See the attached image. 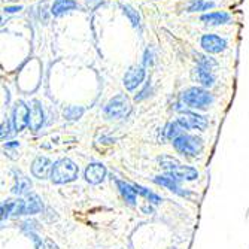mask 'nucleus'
Instances as JSON below:
<instances>
[{
    "label": "nucleus",
    "instance_id": "nucleus-2",
    "mask_svg": "<svg viewBox=\"0 0 249 249\" xmlns=\"http://www.w3.org/2000/svg\"><path fill=\"white\" fill-rule=\"evenodd\" d=\"M182 102L193 109H206L213 103V96L201 87H191L184 91Z\"/></svg>",
    "mask_w": 249,
    "mask_h": 249
},
{
    "label": "nucleus",
    "instance_id": "nucleus-20",
    "mask_svg": "<svg viewBox=\"0 0 249 249\" xmlns=\"http://www.w3.org/2000/svg\"><path fill=\"white\" fill-rule=\"evenodd\" d=\"M194 76L203 87H212L215 82V76L212 75V72L203 69L200 66H197V69L194 71Z\"/></svg>",
    "mask_w": 249,
    "mask_h": 249
},
{
    "label": "nucleus",
    "instance_id": "nucleus-22",
    "mask_svg": "<svg viewBox=\"0 0 249 249\" xmlns=\"http://www.w3.org/2000/svg\"><path fill=\"white\" fill-rule=\"evenodd\" d=\"M184 130H185V128L178 123V120H176L175 123L167 124V125H166V128H164L166 139H169V141H175L176 138H179V136H182V134H184Z\"/></svg>",
    "mask_w": 249,
    "mask_h": 249
},
{
    "label": "nucleus",
    "instance_id": "nucleus-12",
    "mask_svg": "<svg viewBox=\"0 0 249 249\" xmlns=\"http://www.w3.org/2000/svg\"><path fill=\"white\" fill-rule=\"evenodd\" d=\"M154 182H155V184H158V185H161V187L169 188L172 193L179 194V196H182V197H185V196H191V193H188V191H182V188H180V187L178 185V182H179L178 179H175V178H172V176H169V175L155 176V178H154Z\"/></svg>",
    "mask_w": 249,
    "mask_h": 249
},
{
    "label": "nucleus",
    "instance_id": "nucleus-18",
    "mask_svg": "<svg viewBox=\"0 0 249 249\" xmlns=\"http://www.w3.org/2000/svg\"><path fill=\"white\" fill-rule=\"evenodd\" d=\"M76 8H78V3L75 0H55L51 8V14L55 17H61L63 14L69 12L72 9H76Z\"/></svg>",
    "mask_w": 249,
    "mask_h": 249
},
{
    "label": "nucleus",
    "instance_id": "nucleus-1",
    "mask_svg": "<svg viewBox=\"0 0 249 249\" xmlns=\"http://www.w3.org/2000/svg\"><path fill=\"white\" fill-rule=\"evenodd\" d=\"M79 167L71 160V158H60L53 166L51 180L57 185L61 184H69L78 178Z\"/></svg>",
    "mask_w": 249,
    "mask_h": 249
},
{
    "label": "nucleus",
    "instance_id": "nucleus-17",
    "mask_svg": "<svg viewBox=\"0 0 249 249\" xmlns=\"http://www.w3.org/2000/svg\"><path fill=\"white\" fill-rule=\"evenodd\" d=\"M43 211V201L37 194H29L24 206V215H36Z\"/></svg>",
    "mask_w": 249,
    "mask_h": 249
},
{
    "label": "nucleus",
    "instance_id": "nucleus-15",
    "mask_svg": "<svg viewBox=\"0 0 249 249\" xmlns=\"http://www.w3.org/2000/svg\"><path fill=\"white\" fill-rule=\"evenodd\" d=\"M43 124V109L40 106V103L37 100L32 102V107H30V121L29 125L33 131H37Z\"/></svg>",
    "mask_w": 249,
    "mask_h": 249
},
{
    "label": "nucleus",
    "instance_id": "nucleus-7",
    "mask_svg": "<svg viewBox=\"0 0 249 249\" xmlns=\"http://www.w3.org/2000/svg\"><path fill=\"white\" fill-rule=\"evenodd\" d=\"M53 166H54V164L51 163V160H50L48 157H42V155H39V157L35 158L33 163H32V175H33L35 178L40 179V180L48 179V178H51Z\"/></svg>",
    "mask_w": 249,
    "mask_h": 249
},
{
    "label": "nucleus",
    "instance_id": "nucleus-11",
    "mask_svg": "<svg viewBox=\"0 0 249 249\" xmlns=\"http://www.w3.org/2000/svg\"><path fill=\"white\" fill-rule=\"evenodd\" d=\"M145 79V69L143 67H131L130 71H127L124 76V87L128 91H133L134 88H138Z\"/></svg>",
    "mask_w": 249,
    "mask_h": 249
},
{
    "label": "nucleus",
    "instance_id": "nucleus-21",
    "mask_svg": "<svg viewBox=\"0 0 249 249\" xmlns=\"http://www.w3.org/2000/svg\"><path fill=\"white\" fill-rule=\"evenodd\" d=\"M133 187H134V190H136V194H141L142 197H145V198L148 200V203H152V205H160V203H161V197H160V196H157V194H154V193L149 191L148 188H145V187H142V185H139V184H134Z\"/></svg>",
    "mask_w": 249,
    "mask_h": 249
},
{
    "label": "nucleus",
    "instance_id": "nucleus-5",
    "mask_svg": "<svg viewBox=\"0 0 249 249\" xmlns=\"http://www.w3.org/2000/svg\"><path fill=\"white\" fill-rule=\"evenodd\" d=\"M30 121V109L24 102H17L14 110H12V124H14V130L17 133L24 130L26 125H29Z\"/></svg>",
    "mask_w": 249,
    "mask_h": 249
},
{
    "label": "nucleus",
    "instance_id": "nucleus-26",
    "mask_svg": "<svg viewBox=\"0 0 249 249\" xmlns=\"http://www.w3.org/2000/svg\"><path fill=\"white\" fill-rule=\"evenodd\" d=\"M121 8H123L124 14L130 18L133 27H138V26H139V22H141V18H139L138 11H134V9H133L131 6H128V5H121Z\"/></svg>",
    "mask_w": 249,
    "mask_h": 249
},
{
    "label": "nucleus",
    "instance_id": "nucleus-10",
    "mask_svg": "<svg viewBox=\"0 0 249 249\" xmlns=\"http://www.w3.org/2000/svg\"><path fill=\"white\" fill-rule=\"evenodd\" d=\"M106 178V167L102 163H91L85 169V179L88 184L97 185L103 182Z\"/></svg>",
    "mask_w": 249,
    "mask_h": 249
},
{
    "label": "nucleus",
    "instance_id": "nucleus-30",
    "mask_svg": "<svg viewBox=\"0 0 249 249\" xmlns=\"http://www.w3.org/2000/svg\"><path fill=\"white\" fill-rule=\"evenodd\" d=\"M6 12H17V11H21V6H8L5 8Z\"/></svg>",
    "mask_w": 249,
    "mask_h": 249
},
{
    "label": "nucleus",
    "instance_id": "nucleus-6",
    "mask_svg": "<svg viewBox=\"0 0 249 249\" xmlns=\"http://www.w3.org/2000/svg\"><path fill=\"white\" fill-rule=\"evenodd\" d=\"M178 123L182 125L185 130H206L208 127V120L203 117V115H198V114H194V112H185L182 114L179 118H178Z\"/></svg>",
    "mask_w": 249,
    "mask_h": 249
},
{
    "label": "nucleus",
    "instance_id": "nucleus-13",
    "mask_svg": "<svg viewBox=\"0 0 249 249\" xmlns=\"http://www.w3.org/2000/svg\"><path fill=\"white\" fill-rule=\"evenodd\" d=\"M178 180H194L198 178V172L194 169V167H190V166H184V164H179L175 170L166 173Z\"/></svg>",
    "mask_w": 249,
    "mask_h": 249
},
{
    "label": "nucleus",
    "instance_id": "nucleus-9",
    "mask_svg": "<svg viewBox=\"0 0 249 249\" xmlns=\"http://www.w3.org/2000/svg\"><path fill=\"white\" fill-rule=\"evenodd\" d=\"M24 206L26 201L24 200H5L2 203V221H5L9 216H18V215H24Z\"/></svg>",
    "mask_w": 249,
    "mask_h": 249
},
{
    "label": "nucleus",
    "instance_id": "nucleus-31",
    "mask_svg": "<svg viewBox=\"0 0 249 249\" xmlns=\"http://www.w3.org/2000/svg\"><path fill=\"white\" fill-rule=\"evenodd\" d=\"M45 243H47V245L50 246V249H58V248H57V245H55V243H53V240H51V239H47V240H45Z\"/></svg>",
    "mask_w": 249,
    "mask_h": 249
},
{
    "label": "nucleus",
    "instance_id": "nucleus-27",
    "mask_svg": "<svg viewBox=\"0 0 249 249\" xmlns=\"http://www.w3.org/2000/svg\"><path fill=\"white\" fill-rule=\"evenodd\" d=\"M82 109H78V107H69L64 110V115L69 118V120H78L81 115H82Z\"/></svg>",
    "mask_w": 249,
    "mask_h": 249
},
{
    "label": "nucleus",
    "instance_id": "nucleus-3",
    "mask_svg": "<svg viewBox=\"0 0 249 249\" xmlns=\"http://www.w3.org/2000/svg\"><path fill=\"white\" fill-rule=\"evenodd\" d=\"M172 143H173V148L179 154L187 155V157H196L203 151V141L200 138H196V136H190V134L179 136Z\"/></svg>",
    "mask_w": 249,
    "mask_h": 249
},
{
    "label": "nucleus",
    "instance_id": "nucleus-24",
    "mask_svg": "<svg viewBox=\"0 0 249 249\" xmlns=\"http://www.w3.org/2000/svg\"><path fill=\"white\" fill-rule=\"evenodd\" d=\"M196 61L198 63L200 67H203V69H206L209 72H212L216 67V61L213 58L206 57V55H201V54H196Z\"/></svg>",
    "mask_w": 249,
    "mask_h": 249
},
{
    "label": "nucleus",
    "instance_id": "nucleus-25",
    "mask_svg": "<svg viewBox=\"0 0 249 249\" xmlns=\"http://www.w3.org/2000/svg\"><path fill=\"white\" fill-rule=\"evenodd\" d=\"M213 2L212 0H194L191 3V6L188 8L190 12H197V11H206V9H211L213 8Z\"/></svg>",
    "mask_w": 249,
    "mask_h": 249
},
{
    "label": "nucleus",
    "instance_id": "nucleus-19",
    "mask_svg": "<svg viewBox=\"0 0 249 249\" xmlns=\"http://www.w3.org/2000/svg\"><path fill=\"white\" fill-rule=\"evenodd\" d=\"M117 187H118L123 198L128 203L130 206H134L136 205V190H134V187L124 182V180H120V179H117Z\"/></svg>",
    "mask_w": 249,
    "mask_h": 249
},
{
    "label": "nucleus",
    "instance_id": "nucleus-28",
    "mask_svg": "<svg viewBox=\"0 0 249 249\" xmlns=\"http://www.w3.org/2000/svg\"><path fill=\"white\" fill-rule=\"evenodd\" d=\"M29 236H30V239L33 240V245H35V248L36 249H45V245H43V242H42V239H39V236L36 234V233H29Z\"/></svg>",
    "mask_w": 249,
    "mask_h": 249
},
{
    "label": "nucleus",
    "instance_id": "nucleus-16",
    "mask_svg": "<svg viewBox=\"0 0 249 249\" xmlns=\"http://www.w3.org/2000/svg\"><path fill=\"white\" fill-rule=\"evenodd\" d=\"M200 19L208 26H221V24H227V22H230L231 18L227 12H211L206 15H201Z\"/></svg>",
    "mask_w": 249,
    "mask_h": 249
},
{
    "label": "nucleus",
    "instance_id": "nucleus-14",
    "mask_svg": "<svg viewBox=\"0 0 249 249\" xmlns=\"http://www.w3.org/2000/svg\"><path fill=\"white\" fill-rule=\"evenodd\" d=\"M15 173V184L12 187V193L17 194V196H26L30 193L32 190V180L26 176L22 175L21 172H14Z\"/></svg>",
    "mask_w": 249,
    "mask_h": 249
},
{
    "label": "nucleus",
    "instance_id": "nucleus-29",
    "mask_svg": "<svg viewBox=\"0 0 249 249\" xmlns=\"http://www.w3.org/2000/svg\"><path fill=\"white\" fill-rule=\"evenodd\" d=\"M9 128H11V121H3L2 123V141H5L8 136L11 134V131H9Z\"/></svg>",
    "mask_w": 249,
    "mask_h": 249
},
{
    "label": "nucleus",
    "instance_id": "nucleus-4",
    "mask_svg": "<svg viewBox=\"0 0 249 249\" xmlns=\"http://www.w3.org/2000/svg\"><path fill=\"white\" fill-rule=\"evenodd\" d=\"M131 110V105L127 96L124 94H117L115 97H112L107 105L105 106V114L106 117L112 120H121L125 118Z\"/></svg>",
    "mask_w": 249,
    "mask_h": 249
},
{
    "label": "nucleus",
    "instance_id": "nucleus-23",
    "mask_svg": "<svg viewBox=\"0 0 249 249\" xmlns=\"http://www.w3.org/2000/svg\"><path fill=\"white\" fill-rule=\"evenodd\" d=\"M158 163H160L161 169H163L166 173H169V172L175 170V169L180 164V163L176 160V158L169 157V155H163V157H160V158H158Z\"/></svg>",
    "mask_w": 249,
    "mask_h": 249
},
{
    "label": "nucleus",
    "instance_id": "nucleus-8",
    "mask_svg": "<svg viewBox=\"0 0 249 249\" xmlns=\"http://www.w3.org/2000/svg\"><path fill=\"white\" fill-rule=\"evenodd\" d=\"M201 47L203 50H205L206 53L209 54H218L221 51L225 50V47H227V42H225V39L216 36V35H205L201 37Z\"/></svg>",
    "mask_w": 249,
    "mask_h": 249
}]
</instances>
